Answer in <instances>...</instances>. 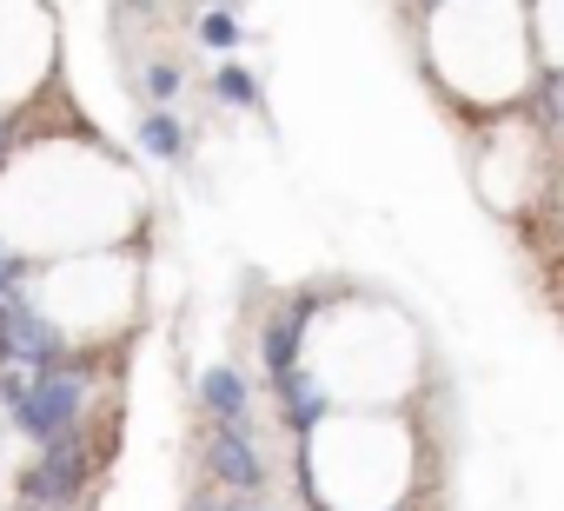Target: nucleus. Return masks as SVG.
Wrapping results in <instances>:
<instances>
[{
    "label": "nucleus",
    "mask_w": 564,
    "mask_h": 511,
    "mask_svg": "<svg viewBox=\"0 0 564 511\" xmlns=\"http://www.w3.org/2000/svg\"><path fill=\"white\" fill-rule=\"evenodd\" d=\"M8 418H14V432L34 438L41 452L61 445V438H80L87 418H94V372H87L80 359H61V366L34 372V379L21 385V399L8 405Z\"/></svg>",
    "instance_id": "1"
},
{
    "label": "nucleus",
    "mask_w": 564,
    "mask_h": 511,
    "mask_svg": "<svg viewBox=\"0 0 564 511\" xmlns=\"http://www.w3.org/2000/svg\"><path fill=\"white\" fill-rule=\"evenodd\" d=\"M67 352H74V339H67V326H61L47 306H34L28 293H8V300H0V372L34 379V372L61 366Z\"/></svg>",
    "instance_id": "2"
},
{
    "label": "nucleus",
    "mask_w": 564,
    "mask_h": 511,
    "mask_svg": "<svg viewBox=\"0 0 564 511\" xmlns=\"http://www.w3.org/2000/svg\"><path fill=\"white\" fill-rule=\"evenodd\" d=\"M94 465H100V445H94L87 432L47 445V452L21 471V504H34V511H74V504L87 498V485H94Z\"/></svg>",
    "instance_id": "3"
},
{
    "label": "nucleus",
    "mask_w": 564,
    "mask_h": 511,
    "mask_svg": "<svg viewBox=\"0 0 564 511\" xmlns=\"http://www.w3.org/2000/svg\"><path fill=\"white\" fill-rule=\"evenodd\" d=\"M199 465L213 478V491L226 498H265V452L246 425H206L199 432Z\"/></svg>",
    "instance_id": "4"
},
{
    "label": "nucleus",
    "mask_w": 564,
    "mask_h": 511,
    "mask_svg": "<svg viewBox=\"0 0 564 511\" xmlns=\"http://www.w3.org/2000/svg\"><path fill=\"white\" fill-rule=\"evenodd\" d=\"M326 306V293H293V300H279L265 319H259V366H265V385L279 379H293L306 366V333H313V313Z\"/></svg>",
    "instance_id": "5"
},
{
    "label": "nucleus",
    "mask_w": 564,
    "mask_h": 511,
    "mask_svg": "<svg viewBox=\"0 0 564 511\" xmlns=\"http://www.w3.org/2000/svg\"><path fill=\"white\" fill-rule=\"evenodd\" d=\"M272 399H279V418H286V432H293L300 445L333 418V392H326V385H319V372H306V366H300L293 379H279V385H272Z\"/></svg>",
    "instance_id": "6"
},
{
    "label": "nucleus",
    "mask_w": 564,
    "mask_h": 511,
    "mask_svg": "<svg viewBox=\"0 0 564 511\" xmlns=\"http://www.w3.org/2000/svg\"><path fill=\"white\" fill-rule=\"evenodd\" d=\"M199 412H206V425H246L252 432V379L239 366H206L199 372Z\"/></svg>",
    "instance_id": "7"
},
{
    "label": "nucleus",
    "mask_w": 564,
    "mask_h": 511,
    "mask_svg": "<svg viewBox=\"0 0 564 511\" xmlns=\"http://www.w3.org/2000/svg\"><path fill=\"white\" fill-rule=\"evenodd\" d=\"M133 146L147 153V160H186V127H180V113L173 107H147L140 120H133Z\"/></svg>",
    "instance_id": "8"
},
{
    "label": "nucleus",
    "mask_w": 564,
    "mask_h": 511,
    "mask_svg": "<svg viewBox=\"0 0 564 511\" xmlns=\"http://www.w3.org/2000/svg\"><path fill=\"white\" fill-rule=\"evenodd\" d=\"M213 100H219V107H239V113H259V107H265V100H259V74L239 67V61H219V67H213Z\"/></svg>",
    "instance_id": "9"
},
{
    "label": "nucleus",
    "mask_w": 564,
    "mask_h": 511,
    "mask_svg": "<svg viewBox=\"0 0 564 511\" xmlns=\"http://www.w3.org/2000/svg\"><path fill=\"white\" fill-rule=\"evenodd\" d=\"M193 34H199V47L206 54H219V61H232V47H239V14H226V8H206L199 21H193Z\"/></svg>",
    "instance_id": "10"
},
{
    "label": "nucleus",
    "mask_w": 564,
    "mask_h": 511,
    "mask_svg": "<svg viewBox=\"0 0 564 511\" xmlns=\"http://www.w3.org/2000/svg\"><path fill=\"white\" fill-rule=\"evenodd\" d=\"M180 87H186V74H180L173 61H147V74H140V94H147L153 107H166V100H180Z\"/></svg>",
    "instance_id": "11"
},
{
    "label": "nucleus",
    "mask_w": 564,
    "mask_h": 511,
    "mask_svg": "<svg viewBox=\"0 0 564 511\" xmlns=\"http://www.w3.org/2000/svg\"><path fill=\"white\" fill-rule=\"evenodd\" d=\"M28 280H34V260H28V252H14V246H0V300L28 293Z\"/></svg>",
    "instance_id": "12"
}]
</instances>
